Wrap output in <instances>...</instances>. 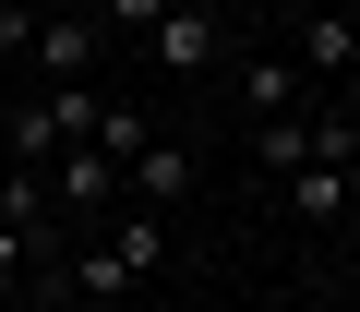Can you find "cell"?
I'll return each instance as SVG.
<instances>
[{
	"label": "cell",
	"instance_id": "6da1fadb",
	"mask_svg": "<svg viewBox=\"0 0 360 312\" xmlns=\"http://www.w3.org/2000/svg\"><path fill=\"white\" fill-rule=\"evenodd\" d=\"M25 60H37L49 84H96V60H108V25H96V13H37Z\"/></svg>",
	"mask_w": 360,
	"mask_h": 312
},
{
	"label": "cell",
	"instance_id": "7a4b0ae2",
	"mask_svg": "<svg viewBox=\"0 0 360 312\" xmlns=\"http://www.w3.org/2000/svg\"><path fill=\"white\" fill-rule=\"evenodd\" d=\"M144 60H168V72H205V60H217V13H205V0H168V13L144 25Z\"/></svg>",
	"mask_w": 360,
	"mask_h": 312
},
{
	"label": "cell",
	"instance_id": "3957f363",
	"mask_svg": "<svg viewBox=\"0 0 360 312\" xmlns=\"http://www.w3.org/2000/svg\"><path fill=\"white\" fill-rule=\"evenodd\" d=\"M49 193H60V216H96V204L120 193V156H96V144H60V156H49Z\"/></svg>",
	"mask_w": 360,
	"mask_h": 312
},
{
	"label": "cell",
	"instance_id": "277c9868",
	"mask_svg": "<svg viewBox=\"0 0 360 312\" xmlns=\"http://www.w3.org/2000/svg\"><path fill=\"white\" fill-rule=\"evenodd\" d=\"M120 181H132V204H144V216H168L180 193H193V144H168V132H156V144L132 156V169H120Z\"/></svg>",
	"mask_w": 360,
	"mask_h": 312
},
{
	"label": "cell",
	"instance_id": "5b68a950",
	"mask_svg": "<svg viewBox=\"0 0 360 312\" xmlns=\"http://www.w3.org/2000/svg\"><path fill=\"white\" fill-rule=\"evenodd\" d=\"M252 169H276V181L312 169V120H300V108H264V120H252Z\"/></svg>",
	"mask_w": 360,
	"mask_h": 312
},
{
	"label": "cell",
	"instance_id": "8992f818",
	"mask_svg": "<svg viewBox=\"0 0 360 312\" xmlns=\"http://www.w3.org/2000/svg\"><path fill=\"white\" fill-rule=\"evenodd\" d=\"M288 216L300 228H336L348 216V169H288Z\"/></svg>",
	"mask_w": 360,
	"mask_h": 312
},
{
	"label": "cell",
	"instance_id": "52a82bcc",
	"mask_svg": "<svg viewBox=\"0 0 360 312\" xmlns=\"http://www.w3.org/2000/svg\"><path fill=\"white\" fill-rule=\"evenodd\" d=\"M144 144H156V120H144L132 96H96V156H120V169H132Z\"/></svg>",
	"mask_w": 360,
	"mask_h": 312
},
{
	"label": "cell",
	"instance_id": "ba28073f",
	"mask_svg": "<svg viewBox=\"0 0 360 312\" xmlns=\"http://www.w3.org/2000/svg\"><path fill=\"white\" fill-rule=\"evenodd\" d=\"M300 60H312V72H348V60H360V13H312V25H300Z\"/></svg>",
	"mask_w": 360,
	"mask_h": 312
},
{
	"label": "cell",
	"instance_id": "9c48e42d",
	"mask_svg": "<svg viewBox=\"0 0 360 312\" xmlns=\"http://www.w3.org/2000/svg\"><path fill=\"white\" fill-rule=\"evenodd\" d=\"M240 108H300V60H240Z\"/></svg>",
	"mask_w": 360,
	"mask_h": 312
},
{
	"label": "cell",
	"instance_id": "30bf717a",
	"mask_svg": "<svg viewBox=\"0 0 360 312\" xmlns=\"http://www.w3.org/2000/svg\"><path fill=\"white\" fill-rule=\"evenodd\" d=\"M25 276H37V240H25L13 216H0V288H25Z\"/></svg>",
	"mask_w": 360,
	"mask_h": 312
},
{
	"label": "cell",
	"instance_id": "8fae6325",
	"mask_svg": "<svg viewBox=\"0 0 360 312\" xmlns=\"http://www.w3.org/2000/svg\"><path fill=\"white\" fill-rule=\"evenodd\" d=\"M156 13H168V0H108V13H96V25H108V37H120V48H132V37H144V25H156Z\"/></svg>",
	"mask_w": 360,
	"mask_h": 312
},
{
	"label": "cell",
	"instance_id": "7c38bea8",
	"mask_svg": "<svg viewBox=\"0 0 360 312\" xmlns=\"http://www.w3.org/2000/svg\"><path fill=\"white\" fill-rule=\"evenodd\" d=\"M25 37H37V13H25V0H0V48L25 60Z\"/></svg>",
	"mask_w": 360,
	"mask_h": 312
},
{
	"label": "cell",
	"instance_id": "4fadbf2b",
	"mask_svg": "<svg viewBox=\"0 0 360 312\" xmlns=\"http://www.w3.org/2000/svg\"><path fill=\"white\" fill-rule=\"evenodd\" d=\"M348 204H360V156H348Z\"/></svg>",
	"mask_w": 360,
	"mask_h": 312
},
{
	"label": "cell",
	"instance_id": "5bb4252c",
	"mask_svg": "<svg viewBox=\"0 0 360 312\" xmlns=\"http://www.w3.org/2000/svg\"><path fill=\"white\" fill-rule=\"evenodd\" d=\"M336 13H360V0H336Z\"/></svg>",
	"mask_w": 360,
	"mask_h": 312
},
{
	"label": "cell",
	"instance_id": "9a60e30c",
	"mask_svg": "<svg viewBox=\"0 0 360 312\" xmlns=\"http://www.w3.org/2000/svg\"><path fill=\"white\" fill-rule=\"evenodd\" d=\"M0 169H13V156H0Z\"/></svg>",
	"mask_w": 360,
	"mask_h": 312
}]
</instances>
